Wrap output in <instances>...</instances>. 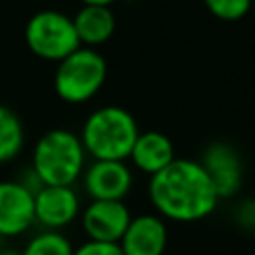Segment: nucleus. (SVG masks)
Instances as JSON below:
<instances>
[{"label":"nucleus","mask_w":255,"mask_h":255,"mask_svg":"<svg viewBox=\"0 0 255 255\" xmlns=\"http://www.w3.org/2000/svg\"><path fill=\"white\" fill-rule=\"evenodd\" d=\"M251 12H253V16H255V0H253V4H251Z\"/></svg>","instance_id":"nucleus-21"},{"label":"nucleus","mask_w":255,"mask_h":255,"mask_svg":"<svg viewBox=\"0 0 255 255\" xmlns=\"http://www.w3.org/2000/svg\"><path fill=\"white\" fill-rule=\"evenodd\" d=\"M24 40L34 56L56 64L82 48L72 16L52 8L38 10L30 16L24 28Z\"/></svg>","instance_id":"nucleus-5"},{"label":"nucleus","mask_w":255,"mask_h":255,"mask_svg":"<svg viewBox=\"0 0 255 255\" xmlns=\"http://www.w3.org/2000/svg\"><path fill=\"white\" fill-rule=\"evenodd\" d=\"M149 203L163 221L195 223L209 217L219 195L197 159L175 157L165 169L149 177Z\"/></svg>","instance_id":"nucleus-1"},{"label":"nucleus","mask_w":255,"mask_h":255,"mask_svg":"<svg viewBox=\"0 0 255 255\" xmlns=\"http://www.w3.org/2000/svg\"><path fill=\"white\" fill-rule=\"evenodd\" d=\"M167 221L155 213H139L131 217L118 245L124 255H163L167 251Z\"/></svg>","instance_id":"nucleus-11"},{"label":"nucleus","mask_w":255,"mask_h":255,"mask_svg":"<svg viewBox=\"0 0 255 255\" xmlns=\"http://www.w3.org/2000/svg\"><path fill=\"white\" fill-rule=\"evenodd\" d=\"M34 225V193L16 179L0 181V237H20Z\"/></svg>","instance_id":"nucleus-10"},{"label":"nucleus","mask_w":255,"mask_h":255,"mask_svg":"<svg viewBox=\"0 0 255 255\" xmlns=\"http://www.w3.org/2000/svg\"><path fill=\"white\" fill-rule=\"evenodd\" d=\"M74 255H124L118 243H102V241H90L74 247Z\"/></svg>","instance_id":"nucleus-17"},{"label":"nucleus","mask_w":255,"mask_h":255,"mask_svg":"<svg viewBox=\"0 0 255 255\" xmlns=\"http://www.w3.org/2000/svg\"><path fill=\"white\" fill-rule=\"evenodd\" d=\"M86 157L80 135L56 128L34 143L30 167L42 185H74L88 165Z\"/></svg>","instance_id":"nucleus-3"},{"label":"nucleus","mask_w":255,"mask_h":255,"mask_svg":"<svg viewBox=\"0 0 255 255\" xmlns=\"http://www.w3.org/2000/svg\"><path fill=\"white\" fill-rule=\"evenodd\" d=\"M0 255H22V251L14 247H0Z\"/></svg>","instance_id":"nucleus-20"},{"label":"nucleus","mask_w":255,"mask_h":255,"mask_svg":"<svg viewBox=\"0 0 255 255\" xmlns=\"http://www.w3.org/2000/svg\"><path fill=\"white\" fill-rule=\"evenodd\" d=\"M116 0H82V4H94V6H112Z\"/></svg>","instance_id":"nucleus-19"},{"label":"nucleus","mask_w":255,"mask_h":255,"mask_svg":"<svg viewBox=\"0 0 255 255\" xmlns=\"http://www.w3.org/2000/svg\"><path fill=\"white\" fill-rule=\"evenodd\" d=\"M24 124L14 110L0 104V165L16 159L24 147Z\"/></svg>","instance_id":"nucleus-14"},{"label":"nucleus","mask_w":255,"mask_h":255,"mask_svg":"<svg viewBox=\"0 0 255 255\" xmlns=\"http://www.w3.org/2000/svg\"><path fill=\"white\" fill-rule=\"evenodd\" d=\"M131 217L126 201H90L82 207L80 225L90 241L120 243Z\"/></svg>","instance_id":"nucleus-8"},{"label":"nucleus","mask_w":255,"mask_h":255,"mask_svg":"<svg viewBox=\"0 0 255 255\" xmlns=\"http://www.w3.org/2000/svg\"><path fill=\"white\" fill-rule=\"evenodd\" d=\"M203 4L215 18L235 22L251 12L253 0H203Z\"/></svg>","instance_id":"nucleus-16"},{"label":"nucleus","mask_w":255,"mask_h":255,"mask_svg":"<svg viewBox=\"0 0 255 255\" xmlns=\"http://www.w3.org/2000/svg\"><path fill=\"white\" fill-rule=\"evenodd\" d=\"M80 179L90 201H124L133 187V171L126 161L92 159Z\"/></svg>","instance_id":"nucleus-7"},{"label":"nucleus","mask_w":255,"mask_h":255,"mask_svg":"<svg viewBox=\"0 0 255 255\" xmlns=\"http://www.w3.org/2000/svg\"><path fill=\"white\" fill-rule=\"evenodd\" d=\"M235 219L243 229H251L255 231V199L243 201L239 203L237 211H235Z\"/></svg>","instance_id":"nucleus-18"},{"label":"nucleus","mask_w":255,"mask_h":255,"mask_svg":"<svg viewBox=\"0 0 255 255\" xmlns=\"http://www.w3.org/2000/svg\"><path fill=\"white\" fill-rule=\"evenodd\" d=\"M20 251L22 255H74V245L62 231L42 229L32 235Z\"/></svg>","instance_id":"nucleus-15"},{"label":"nucleus","mask_w":255,"mask_h":255,"mask_svg":"<svg viewBox=\"0 0 255 255\" xmlns=\"http://www.w3.org/2000/svg\"><path fill=\"white\" fill-rule=\"evenodd\" d=\"M2 241H4V239H2V237H0V247H2Z\"/></svg>","instance_id":"nucleus-22"},{"label":"nucleus","mask_w":255,"mask_h":255,"mask_svg":"<svg viewBox=\"0 0 255 255\" xmlns=\"http://www.w3.org/2000/svg\"><path fill=\"white\" fill-rule=\"evenodd\" d=\"M128 159L133 163L137 171L153 177L175 159V149L171 139L163 131H139Z\"/></svg>","instance_id":"nucleus-12"},{"label":"nucleus","mask_w":255,"mask_h":255,"mask_svg":"<svg viewBox=\"0 0 255 255\" xmlns=\"http://www.w3.org/2000/svg\"><path fill=\"white\" fill-rule=\"evenodd\" d=\"M82 199L74 185H44L34 193V221L46 231H62L80 219Z\"/></svg>","instance_id":"nucleus-6"},{"label":"nucleus","mask_w":255,"mask_h":255,"mask_svg":"<svg viewBox=\"0 0 255 255\" xmlns=\"http://www.w3.org/2000/svg\"><path fill=\"white\" fill-rule=\"evenodd\" d=\"M211 179L219 199H229L233 197L241 185H243V161L239 151L225 141H213L209 143L201 159H197Z\"/></svg>","instance_id":"nucleus-9"},{"label":"nucleus","mask_w":255,"mask_h":255,"mask_svg":"<svg viewBox=\"0 0 255 255\" xmlns=\"http://www.w3.org/2000/svg\"><path fill=\"white\" fill-rule=\"evenodd\" d=\"M106 78V58L98 50L82 46L58 62L54 74V90L56 96L68 104H84L104 88Z\"/></svg>","instance_id":"nucleus-4"},{"label":"nucleus","mask_w":255,"mask_h":255,"mask_svg":"<svg viewBox=\"0 0 255 255\" xmlns=\"http://www.w3.org/2000/svg\"><path fill=\"white\" fill-rule=\"evenodd\" d=\"M78 135L92 159L126 161L139 135V126L126 108L102 106L86 118Z\"/></svg>","instance_id":"nucleus-2"},{"label":"nucleus","mask_w":255,"mask_h":255,"mask_svg":"<svg viewBox=\"0 0 255 255\" xmlns=\"http://www.w3.org/2000/svg\"><path fill=\"white\" fill-rule=\"evenodd\" d=\"M80 46L94 48L108 42L116 32V16L110 6L84 4L72 16Z\"/></svg>","instance_id":"nucleus-13"}]
</instances>
